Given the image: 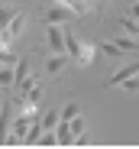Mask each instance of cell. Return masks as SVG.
<instances>
[{
	"label": "cell",
	"instance_id": "3",
	"mask_svg": "<svg viewBox=\"0 0 139 149\" xmlns=\"http://www.w3.org/2000/svg\"><path fill=\"white\" fill-rule=\"evenodd\" d=\"M45 42H49V52H68L65 29L58 26V23H45Z\"/></svg>",
	"mask_w": 139,
	"mask_h": 149
},
{
	"label": "cell",
	"instance_id": "13",
	"mask_svg": "<svg viewBox=\"0 0 139 149\" xmlns=\"http://www.w3.org/2000/svg\"><path fill=\"white\" fill-rule=\"evenodd\" d=\"M78 113H81V110H78V104H75V101H71V104H65V107H62V120H75Z\"/></svg>",
	"mask_w": 139,
	"mask_h": 149
},
{
	"label": "cell",
	"instance_id": "9",
	"mask_svg": "<svg viewBox=\"0 0 139 149\" xmlns=\"http://www.w3.org/2000/svg\"><path fill=\"white\" fill-rule=\"evenodd\" d=\"M97 52H100V45H91V42H84V49H81V58H78V65H91Z\"/></svg>",
	"mask_w": 139,
	"mask_h": 149
},
{
	"label": "cell",
	"instance_id": "7",
	"mask_svg": "<svg viewBox=\"0 0 139 149\" xmlns=\"http://www.w3.org/2000/svg\"><path fill=\"white\" fill-rule=\"evenodd\" d=\"M26 81H29V62H26V58H19V65H16V84H13V91H19Z\"/></svg>",
	"mask_w": 139,
	"mask_h": 149
},
{
	"label": "cell",
	"instance_id": "11",
	"mask_svg": "<svg viewBox=\"0 0 139 149\" xmlns=\"http://www.w3.org/2000/svg\"><path fill=\"white\" fill-rule=\"evenodd\" d=\"M120 29H123V33H129V36H139V19L123 16V19H120Z\"/></svg>",
	"mask_w": 139,
	"mask_h": 149
},
{
	"label": "cell",
	"instance_id": "6",
	"mask_svg": "<svg viewBox=\"0 0 139 149\" xmlns=\"http://www.w3.org/2000/svg\"><path fill=\"white\" fill-rule=\"evenodd\" d=\"M133 74H139V58H136V62H129V65H123L120 71H113L107 84H110V88H120V84H123L126 78H133Z\"/></svg>",
	"mask_w": 139,
	"mask_h": 149
},
{
	"label": "cell",
	"instance_id": "5",
	"mask_svg": "<svg viewBox=\"0 0 139 149\" xmlns=\"http://www.w3.org/2000/svg\"><path fill=\"white\" fill-rule=\"evenodd\" d=\"M33 120H36V113H26V110H23L16 120H13V127H10V133L13 136H19L23 143H26V133H29V127H33Z\"/></svg>",
	"mask_w": 139,
	"mask_h": 149
},
{
	"label": "cell",
	"instance_id": "14",
	"mask_svg": "<svg viewBox=\"0 0 139 149\" xmlns=\"http://www.w3.org/2000/svg\"><path fill=\"white\" fill-rule=\"evenodd\" d=\"M71 130H75V136H84V133H87V123H84V117H81V113L71 120Z\"/></svg>",
	"mask_w": 139,
	"mask_h": 149
},
{
	"label": "cell",
	"instance_id": "10",
	"mask_svg": "<svg viewBox=\"0 0 139 149\" xmlns=\"http://www.w3.org/2000/svg\"><path fill=\"white\" fill-rule=\"evenodd\" d=\"M58 123H62V110H45L42 113V127L45 130H55Z\"/></svg>",
	"mask_w": 139,
	"mask_h": 149
},
{
	"label": "cell",
	"instance_id": "2",
	"mask_svg": "<svg viewBox=\"0 0 139 149\" xmlns=\"http://www.w3.org/2000/svg\"><path fill=\"white\" fill-rule=\"evenodd\" d=\"M23 26H26V13L16 10V13H13V19H10V23H3V33H0V36H3V49H10V45H13V39L19 36V29H23Z\"/></svg>",
	"mask_w": 139,
	"mask_h": 149
},
{
	"label": "cell",
	"instance_id": "15",
	"mask_svg": "<svg viewBox=\"0 0 139 149\" xmlns=\"http://www.w3.org/2000/svg\"><path fill=\"white\" fill-rule=\"evenodd\" d=\"M62 3H68L78 16H81V13H87V0H62Z\"/></svg>",
	"mask_w": 139,
	"mask_h": 149
},
{
	"label": "cell",
	"instance_id": "12",
	"mask_svg": "<svg viewBox=\"0 0 139 149\" xmlns=\"http://www.w3.org/2000/svg\"><path fill=\"white\" fill-rule=\"evenodd\" d=\"M100 52H104L107 58H120V55H123V49H120L117 42H100Z\"/></svg>",
	"mask_w": 139,
	"mask_h": 149
},
{
	"label": "cell",
	"instance_id": "1",
	"mask_svg": "<svg viewBox=\"0 0 139 149\" xmlns=\"http://www.w3.org/2000/svg\"><path fill=\"white\" fill-rule=\"evenodd\" d=\"M78 13L68 7V3H62V0H52V7L45 10V23H58V26H65L68 19H75Z\"/></svg>",
	"mask_w": 139,
	"mask_h": 149
},
{
	"label": "cell",
	"instance_id": "4",
	"mask_svg": "<svg viewBox=\"0 0 139 149\" xmlns=\"http://www.w3.org/2000/svg\"><path fill=\"white\" fill-rule=\"evenodd\" d=\"M68 62H71V55H68V52H52L49 58H45V74H52V78H55V74H62V68H65Z\"/></svg>",
	"mask_w": 139,
	"mask_h": 149
},
{
	"label": "cell",
	"instance_id": "8",
	"mask_svg": "<svg viewBox=\"0 0 139 149\" xmlns=\"http://www.w3.org/2000/svg\"><path fill=\"white\" fill-rule=\"evenodd\" d=\"M113 42H117L123 52H139V42L133 39V36H126V33H120V36H113Z\"/></svg>",
	"mask_w": 139,
	"mask_h": 149
}]
</instances>
